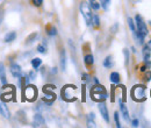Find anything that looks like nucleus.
Segmentation results:
<instances>
[{
	"label": "nucleus",
	"mask_w": 151,
	"mask_h": 128,
	"mask_svg": "<svg viewBox=\"0 0 151 128\" xmlns=\"http://www.w3.org/2000/svg\"><path fill=\"white\" fill-rule=\"evenodd\" d=\"M124 56H126V64L128 65V62H129V53L127 49H124Z\"/></svg>",
	"instance_id": "obj_28"
},
{
	"label": "nucleus",
	"mask_w": 151,
	"mask_h": 128,
	"mask_svg": "<svg viewBox=\"0 0 151 128\" xmlns=\"http://www.w3.org/2000/svg\"><path fill=\"white\" fill-rule=\"evenodd\" d=\"M66 68V55H65V50L60 51V69L63 71H65Z\"/></svg>",
	"instance_id": "obj_13"
},
{
	"label": "nucleus",
	"mask_w": 151,
	"mask_h": 128,
	"mask_svg": "<svg viewBox=\"0 0 151 128\" xmlns=\"http://www.w3.org/2000/svg\"><path fill=\"white\" fill-rule=\"evenodd\" d=\"M94 113H90L88 116H87V126L88 127H95V124H94Z\"/></svg>",
	"instance_id": "obj_18"
},
{
	"label": "nucleus",
	"mask_w": 151,
	"mask_h": 128,
	"mask_svg": "<svg viewBox=\"0 0 151 128\" xmlns=\"http://www.w3.org/2000/svg\"><path fill=\"white\" fill-rule=\"evenodd\" d=\"M54 89H56L54 85H45V86H44V93H45V97L43 98V101H44V103H47L48 105H51V104L55 101V99H56V94L50 91V90H54Z\"/></svg>",
	"instance_id": "obj_5"
},
{
	"label": "nucleus",
	"mask_w": 151,
	"mask_h": 128,
	"mask_svg": "<svg viewBox=\"0 0 151 128\" xmlns=\"http://www.w3.org/2000/svg\"><path fill=\"white\" fill-rule=\"evenodd\" d=\"M150 57H151V49L148 47V44H147L143 48V58H144V62H149Z\"/></svg>",
	"instance_id": "obj_11"
},
{
	"label": "nucleus",
	"mask_w": 151,
	"mask_h": 128,
	"mask_svg": "<svg viewBox=\"0 0 151 128\" xmlns=\"http://www.w3.org/2000/svg\"><path fill=\"white\" fill-rule=\"evenodd\" d=\"M92 25L94 27H99L100 26V19H99L98 15H93V18H92Z\"/></svg>",
	"instance_id": "obj_24"
},
{
	"label": "nucleus",
	"mask_w": 151,
	"mask_h": 128,
	"mask_svg": "<svg viewBox=\"0 0 151 128\" xmlns=\"http://www.w3.org/2000/svg\"><path fill=\"white\" fill-rule=\"evenodd\" d=\"M151 79V72H149V73H147V76H145V80H150Z\"/></svg>",
	"instance_id": "obj_31"
},
{
	"label": "nucleus",
	"mask_w": 151,
	"mask_h": 128,
	"mask_svg": "<svg viewBox=\"0 0 151 128\" xmlns=\"http://www.w3.org/2000/svg\"><path fill=\"white\" fill-rule=\"evenodd\" d=\"M41 64H42V59L41 58H34V59H32V65H33L34 69H38Z\"/></svg>",
	"instance_id": "obj_21"
},
{
	"label": "nucleus",
	"mask_w": 151,
	"mask_h": 128,
	"mask_svg": "<svg viewBox=\"0 0 151 128\" xmlns=\"http://www.w3.org/2000/svg\"><path fill=\"white\" fill-rule=\"evenodd\" d=\"M0 113H1L5 118H9V112L7 110V107H6L5 105H2L1 103H0Z\"/></svg>",
	"instance_id": "obj_20"
},
{
	"label": "nucleus",
	"mask_w": 151,
	"mask_h": 128,
	"mask_svg": "<svg viewBox=\"0 0 151 128\" xmlns=\"http://www.w3.org/2000/svg\"><path fill=\"white\" fill-rule=\"evenodd\" d=\"M91 97H92V99L95 100V101H104V100H106L107 99V97H108V94H107V91H106V89L102 86V85H95L93 86V89L91 90Z\"/></svg>",
	"instance_id": "obj_1"
},
{
	"label": "nucleus",
	"mask_w": 151,
	"mask_h": 128,
	"mask_svg": "<svg viewBox=\"0 0 151 128\" xmlns=\"http://www.w3.org/2000/svg\"><path fill=\"white\" fill-rule=\"evenodd\" d=\"M109 4H111V0H101V2H100V5L102 6L104 9H108Z\"/></svg>",
	"instance_id": "obj_26"
},
{
	"label": "nucleus",
	"mask_w": 151,
	"mask_h": 128,
	"mask_svg": "<svg viewBox=\"0 0 151 128\" xmlns=\"http://www.w3.org/2000/svg\"><path fill=\"white\" fill-rule=\"evenodd\" d=\"M15 37H17V33L15 32H9V33H7L5 37H4V41L5 42H12V41H14L15 40Z\"/></svg>",
	"instance_id": "obj_15"
},
{
	"label": "nucleus",
	"mask_w": 151,
	"mask_h": 128,
	"mask_svg": "<svg viewBox=\"0 0 151 128\" xmlns=\"http://www.w3.org/2000/svg\"><path fill=\"white\" fill-rule=\"evenodd\" d=\"M148 47L151 49V41H149V42H148Z\"/></svg>",
	"instance_id": "obj_35"
},
{
	"label": "nucleus",
	"mask_w": 151,
	"mask_h": 128,
	"mask_svg": "<svg viewBox=\"0 0 151 128\" xmlns=\"http://www.w3.org/2000/svg\"><path fill=\"white\" fill-rule=\"evenodd\" d=\"M147 69H148V67H147V65H143V67L141 68V71L144 72V71H147Z\"/></svg>",
	"instance_id": "obj_32"
},
{
	"label": "nucleus",
	"mask_w": 151,
	"mask_h": 128,
	"mask_svg": "<svg viewBox=\"0 0 151 128\" xmlns=\"http://www.w3.org/2000/svg\"><path fill=\"white\" fill-rule=\"evenodd\" d=\"M33 4L38 7V6H41V5L43 4V0H33Z\"/></svg>",
	"instance_id": "obj_29"
},
{
	"label": "nucleus",
	"mask_w": 151,
	"mask_h": 128,
	"mask_svg": "<svg viewBox=\"0 0 151 128\" xmlns=\"http://www.w3.org/2000/svg\"><path fill=\"white\" fill-rule=\"evenodd\" d=\"M29 76H30V78H33V79L35 78V73H34V72H30V73H29Z\"/></svg>",
	"instance_id": "obj_34"
},
{
	"label": "nucleus",
	"mask_w": 151,
	"mask_h": 128,
	"mask_svg": "<svg viewBox=\"0 0 151 128\" xmlns=\"http://www.w3.org/2000/svg\"><path fill=\"white\" fill-rule=\"evenodd\" d=\"M84 62H85V65H86V67H92L93 63H94V57H93V55H92V54L86 55L85 58H84Z\"/></svg>",
	"instance_id": "obj_14"
},
{
	"label": "nucleus",
	"mask_w": 151,
	"mask_h": 128,
	"mask_svg": "<svg viewBox=\"0 0 151 128\" xmlns=\"http://www.w3.org/2000/svg\"><path fill=\"white\" fill-rule=\"evenodd\" d=\"M37 50L38 53H42V54H45L47 53V47L44 44H40L37 47Z\"/></svg>",
	"instance_id": "obj_27"
},
{
	"label": "nucleus",
	"mask_w": 151,
	"mask_h": 128,
	"mask_svg": "<svg viewBox=\"0 0 151 128\" xmlns=\"http://www.w3.org/2000/svg\"><path fill=\"white\" fill-rule=\"evenodd\" d=\"M11 73H12V76L14 77V78H21V76H22V71H21V68H20V65L18 64H12L11 65Z\"/></svg>",
	"instance_id": "obj_8"
},
{
	"label": "nucleus",
	"mask_w": 151,
	"mask_h": 128,
	"mask_svg": "<svg viewBox=\"0 0 151 128\" xmlns=\"http://www.w3.org/2000/svg\"><path fill=\"white\" fill-rule=\"evenodd\" d=\"M128 25H129V27H130L132 33H135V32H136V27H135V22H134V20H132V18L128 19Z\"/></svg>",
	"instance_id": "obj_25"
},
{
	"label": "nucleus",
	"mask_w": 151,
	"mask_h": 128,
	"mask_svg": "<svg viewBox=\"0 0 151 128\" xmlns=\"http://www.w3.org/2000/svg\"><path fill=\"white\" fill-rule=\"evenodd\" d=\"M119 112H115L114 113V120H115V124H116V127L121 128V122H120V118H119Z\"/></svg>",
	"instance_id": "obj_23"
},
{
	"label": "nucleus",
	"mask_w": 151,
	"mask_h": 128,
	"mask_svg": "<svg viewBox=\"0 0 151 128\" xmlns=\"http://www.w3.org/2000/svg\"><path fill=\"white\" fill-rule=\"evenodd\" d=\"M87 79H88V76L87 74H83V80L84 82H87Z\"/></svg>",
	"instance_id": "obj_33"
},
{
	"label": "nucleus",
	"mask_w": 151,
	"mask_h": 128,
	"mask_svg": "<svg viewBox=\"0 0 151 128\" xmlns=\"http://www.w3.org/2000/svg\"><path fill=\"white\" fill-rule=\"evenodd\" d=\"M138 124H139V122H138V120H137V119H135V120H132V127H137V126H138Z\"/></svg>",
	"instance_id": "obj_30"
},
{
	"label": "nucleus",
	"mask_w": 151,
	"mask_h": 128,
	"mask_svg": "<svg viewBox=\"0 0 151 128\" xmlns=\"http://www.w3.org/2000/svg\"><path fill=\"white\" fill-rule=\"evenodd\" d=\"M132 98L135 101H144L145 100V86L135 85L132 89Z\"/></svg>",
	"instance_id": "obj_2"
},
{
	"label": "nucleus",
	"mask_w": 151,
	"mask_h": 128,
	"mask_svg": "<svg viewBox=\"0 0 151 128\" xmlns=\"http://www.w3.org/2000/svg\"><path fill=\"white\" fill-rule=\"evenodd\" d=\"M0 79H1V83L2 85L5 86L7 84V77H6V71H5V67L2 63H0Z\"/></svg>",
	"instance_id": "obj_10"
},
{
	"label": "nucleus",
	"mask_w": 151,
	"mask_h": 128,
	"mask_svg": "<svg viewBox=\"0 0 151 128\" xmlns=\"http://www.w3.org/2000/svg\"><path fill=\"white\" fill-rule=\"evenodd\" d=\"M99 111H100V114L102 115L104 120L106 122H109V115H108V110H107V106L104 101H99Z\"/></svg>",
	"instance_id": "obj_7"
},
{
	"label": "nucleus",
	"mask_w": 151,
	"mask_h": 128,
	"mask_svg": "<svg viewBox=\"0 0 151 128\" xmlns=\"http://www.w3.org/2000/svg\"><path fill=\"white\" fill-rule=\"evenodd\" d=\"M88 1H90V6H91L94 11H99V9H100L101 5H100V2H99L98 0H88Z\"/></svg>",
	"instance_id": "obj_19"
},
{
	"label": "nucleus",
	"mask_w": 151,
	"mask_h": 128,
	"mask_svg": "<svg viewBox=\"0 0 151 128\" xmlns=\"http://www.w3.org/2000/svg\"><path fill=\"white\" fill-rule=\"evenodd\" d=\"M104 67L105 68H112L113 67V59H112V56H107L104 61Z\"/></svg>",
	"instance_id": "obj_17"
},
{
	"label": "nucleus",
	"mask_w": 151,
	"mask_h": 128,
	"mask_svg": "<svg viewBox=\"0 0 151 128\" xmlns=\"http://www.w3.org/2000/svg\"><path fill=\"white\" fill-rule=\"evenodd\" d=\"M48 35L49 36H56L57 35V29L54 26H49L48 27Z\"/></svg>",
	"instance_id": "obj_22"
},
{
	"label": "nucleus",
	"mask_w": 151,
	"mask_h": 128,
	"mask_svg": "<svg viewBox=\"0 0 151 128\" xmlns=\"http://www.w3.org/2000/svg\"><path fill=\"white\" fill-rule=\"evenodd\" d=\"M135 21H136V32L135 33H138V34H142L143 36H147L149 30H148V27H147L145 22L143 21L142 17L137 14L135 17Z\"/></svg>",
	"instance_id": "obj_4"
},
{
	"label": "nucleus",
	"mask_w": 151,
	"mask_h": 128,
	"mask_svg": "<svg viewBox=\"0 0 151 128\" xmlns=\"http://www.w3.org/2000/svg\"><path fill=\"white\" fill-rule=\"evenodd\" d=\"M80 12L83 14V17L85 19L87 26H91L92 25V18H93V14H92V9H91V6L86 2V1H83L80 4Z\"/></svg>",
	"instance_id": "obj_3"
},
{
	"label": "nucleus",
	"mask_w": 151,
	"mask_h": 128,
	"mask_svg": "<svg viewBox=\"0 0 151 128\" xmlns=\"http://www.w3.org/2000/svg\"><path fill=\"white\" fill-rule=\"evenodd\" d=\"M34 127H42V126H45V121L43 119V116L41 114H35L34 116Z\"/></svg>",
	"instance_id": "obj_9"
},
{
	"label": "nucleus",
	"mask_w": 151,
	"mask_h": 128,
	"mask_svg": "<svg viewBox=\"0 0 151 128\" xmlns=\"http://www.w3.org/2000/svg\"><path fill=\"white\" fill-rule=\"evenodd\" d=\"M109 79H111V82H112L113 84H119L121 78H120V74L117 72H112L111 76H109Z\"/></svg>",
	"instance_id": "obj_16"
},
{
	"label": "nucleus",
	"mask_w": 151,
	"mask_h": 128,
	"mask_svg": "<svg viewBox=\"0 0 151 128\" xmlns=\"http://www.w3.org/2000/svg\"><path fill=\"white\" fill-rule=\"evenodd\" d=\"M24 97H26L27 100L34 101L36 99V97H37V89L34 85H28L24 89Z\"/></svg>",
	"instance_id": "obj_6"
},
{
	"label": "nucleus",
	"mask_w": 151,
	"mask_h": 128,
	"mask_svg": "<svg viewBox=\"0 0 151 128\" xmlns=\"http://www.w3.org/2000/svg\"><path fill=\"white\" fill-rule=\"evenodd\" d=\"M120 108H121V113H122L124 120H126V121H129V112H128L126 105H124L123 103H120Z\"/></svg>",
	"instance_id": "obj_12"
}]
</instances>
